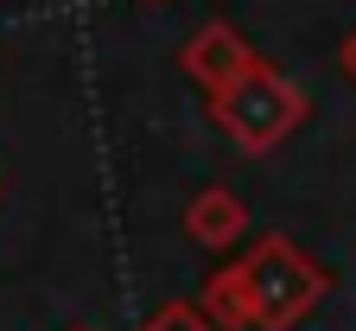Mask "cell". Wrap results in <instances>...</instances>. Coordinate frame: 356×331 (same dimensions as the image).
I'll list each match as a JSON object with an SVG mask.
<instances>
[{"label": "cell", "instance_id": "6da1fadb", "mask_svg": "<svg viewBox=\"0 0 356 331\" xmlns=\"http://www.w3.org/2000/svg\"><path fill=\"white\" fill-rule=\"evenodd\" d=\"M242 274H248V300H254V331H293L331 293V274L286 236H261L242 255Z\"/></svg>", "mask_w": 356, "mask_h": 331}, {"label": "cell", "instance_id": "7a4b0ae2", "mask_svg": "<svg viewBox=\"0 0 356 331\" xmlns=\"http://www.w3.org/2000/svg\"><path fill=\"white\" fill-rule=\"evenodd\" d=\"M210 115H216V128L229 134L242 153H267V147H280V140L305 121V96L274 64L254 58V70H242L222 96H210Z\"/></svg>", "mask_w": 356, "mask_h": 331}, {"label": "cell", "instance_id": "3957f363", "mask_svg": "<svg viewBox=\"0 0 356 331\" xmlns=\"http://www.w3.org/2000/svg\"><path fill=\"white\" fill-rule=\"evenodd\" d=\"M185 77L204 89V96H222V89H229L242 70H254V52H248V38L236 32V26H222V20H210L191 45H185Z\"/></svg>", "mask_w": 356, "mask_h": 331}, {"label": "cell", "instance_id": "277c9868", "mask_svg": "<svg viewBox=\"0 0 356 331\" xmlns=\"http://www.w3.org/2000/svg\"><path fill=\"white\" fill-rule=\"evenodd\" d=\"M242 229H248V210H242L236 192H222V185H210V192H197L185 204V236L197 249H229V243H242Z\"/></svg>", "mask_w": 356, "mask_h": 331}, {"label": "cell", "instance_id": "5b68a950", "mask_svg": "<svg viewBox=\"0 0 356 331\" xmlns=\"http://www.w3.org/2000/svg\"><path fill=\"white\" fill-rule=\"evenodd\" d=\"M222 331H248L254 325V300H248V274H242V261H229L222 274H210V287H204V300H197Z\"/></svg>", "mask_w": 356, "mask_h": 331}, {"label": "cell", "instance_id": "8992f818", "mask_svg": "<svg viewBox=\"0 0 356 331\" xmlns=\"http://www.w3.org/2000/svg\"><path fill=\"white\" fill-rule=\"evenodd\" d=\"M134 331H222L204 306H191V300H172V306H159V312H147Z\"/></svg>", "mask_w": 356, "mask_h": 331}, {"label": "cell", "instance_id": "52a82bcc", "mask_svg": "<svg viewBox=\"0 0 356 331\" xmlns=\"http://www.w3.org/2000/svg\"><path fill=\"white\" fill-rule=\"evenodd\" d=\"M337 64H343V77H350V83H356V32H350V38H343V52H337Z\"/></svg>", "mask_w": 356, "mask_h": 331}, {"label": "cell", "instance_id": "ba28073f", "mask_svg": "<svg viewBox=\"0 0 356 331\" xmlns=\"http://www.w3.org/2000/svg\"><path fill=\"white\" fill-rule=\"evenodd\" d=\"M70 331H89V325H70Z\"/></svg>", "mask_w": 356, "mask_h": 331}]
</instances>
